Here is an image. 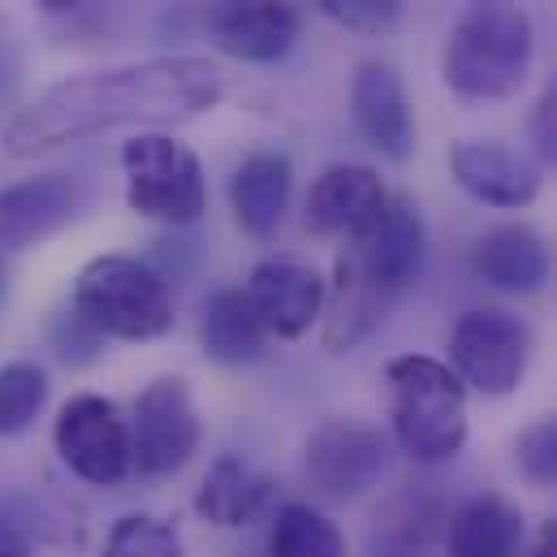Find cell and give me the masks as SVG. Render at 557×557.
<instances>
[{
  "mask_svg": "<svg viewBox=\"0 0 557 557\" xmlns=\"http://www.w3.org/2000/svg\"><path fill=\"white\" fill-rule=\"evenodd\" d=\"M302 467L320 497H368L389 471V436L359 419H324L302 445Z\"/></svg>",
  "mask_w": 557,
  "mask_h": 557,
  "instance_id": "30bf717a",
  "label": "cell"
},
{
  "mask_svg": "<svg viewBox=\"0 0 557 557\" xmlns=\"http://www.w3.org/2000/svg\"><path fill=\"white\" fill-rule=\"evenodd\" d=\"M428 225L411 195H389L385 212L355 238L342 243L333 281L324 294V350H355L389 307L411 289L423 273Z\"/></svg>",
  "mask_w": 557,
  "mask_h": 557,
  "instance_id": "7a4b0ae2",
  "label": "cell"
},
{
  "mask_svg": "<svg viewBox=\"0 0 557 557\" xmlns=\"http://www.w3.org/2000/svg\"><path fill=\"white\" fill-rule=\"evenodd\" d=\"M48 372L30 359H13L0 368V436H22L48 407Z\"/></svg>",
  "mask_w": 557,
  "mask_h": 557,
  "instance_id": "603a6c76",
  "label": "cell"
},
{
  "mask_svg": "<svg viewBox=\"0 0 557 557\" xmlns=\"http://www.w3.org/2000/svg\"><path fill=\"white\" fill-rule=\"evenodd\" d=\"M294 195V164L285 151H251L230 177V212L256 243H273Z\"/></svg>",
  "mask_w": 557,
  "mask_h": 557,
  "instance_id": "ac0fdd59",
  "label": "cell"
},
{
  "mask_svg": "<svg viewBox=\"0 0 557 557\" xmlns=\"http://www.w3.org/2000/svg\"><path fill=\"white\" fill-rule=\"evenodd\" d=\"M104 342H160L173 333L169 281L135 256H96L74 277L70 302Z\"/></svg>",
  "mask_w": 557,
  "mask_h": 557,
  "instance_id": "5b68a950",
  "label": "cell"
},
{
  "mask_svg": "<svg viewBox=\"0 0 557 557\" xmlns=\"http://www.w3.org/2000/svg\"><path fill=\"white\" fill-rule=\"evenodd\" d=\"M449 368L480 398H510L528 381L536 337L523 315L506 307H471L449 329Z\"/></svg>",
  "mask_w": 557,
  "mask_h": 557,
  "instance_id": "52a82bcc",
  "label": "cell"
},
{
  "mask_svg": "<svg viewBox=\"0 0 557 557\" xmlns=\"http://www.w3.org/2000/svg\"><path fill=\"white\" fill-rule=\"evenodd\" d=\"M243 294H247V302L260 315L269 337L298 342L311 333V324H320L329 281L298 260H264L251 269Z\"/></svg>",
  "mask_w": 557,
  "mask_h": 557,
  "instance_id": "5bb4252c",
  "label": "cell"
},
{
  "mask_svg": "<svg viewBox=\"0 0 557 557\" xmlns=\"http://www.w3.org/2000/svg\"><path fill=\"white\" fill-rule=\"evenodd\" d=\"M536 57V30L519 0H471L441 52L445 87L467 104H497L523 91Z\"/></svg>",
  "mask_w": 557,
  "mask_h": 557,
  "instance_id": "3957f363",
  "label": "cell"
},
{
  "mask_svg": "<svg viewBox=\"0 0 557 557\" xmlns=\"http://www.w3.org/2000/svg\"><path fill=\"white\" fill-rule=\"evenodd\" d=\"M83 0H35V9L39 13H70V9H78Z\"/></svg>",
  "mask_w": 557,
  "mask_h": 557,
  "instance_id": "4dcf8cb0",
  "label": "cell"
},
{
  "mask_svg": "<svg viewBox=\"0 0 557 557\" xmlns=\"http://www.w3.org/2000/svg\"><path fill=\"white\" fill-rule=\"evenodd\" d=\"M122 173L126 203L143 221L186 230L208 212L203 160L195 156V147L164 131H139L135 139L122 143Z\"/></svg>",
  "mask_w": 557,
  "mask_h": 557,
  "instance_id": "8992f818",
  "label": "cell"
},
{
  "mask_svg": "<svg viewBox=\"0 0 557 557\" xmlns=\"http://www.w3.org/2000/svg\"><path fill=\"white\" fill-rule=\"evenodd\" d=\"M528 519L506 493L467 497L445 523V557H523Z\"/></svg>",
  "mask_w": 557,
  "mask_h": 557,
  "instance_id": "d6986e66",
  "label": "cell"
},
{
  "mask_svg": "<svg viewBox=\"0 0 557 557\" xmlns=\"http://www.w3.org/2000/svg\"><path fill=\"white\" fill-rule=\"evenodd\" d=\"M0 557H35L30 536L13 519H4V515H0Z\"/></svg>",
  "mask_w": 557,
  "mask_h": 557,
  "instance_id": "f1b7e54d",
  "label": "cell"
},
{
  "mask_svg": "<svg viewBox=\"0 0 557 557\" xmlns=\"http://www.w3.org/2000/svg\"><path fill=\"white\" fill-rule=\"evenodd\" d=\"M350 117L372 151L394 164H407L416 151V113L407 83L389 61H363L350 78Z\"/></svg>",
  "mask_w": 557,
  "mask_h": 557,
  "instance_id": "4fadbf2b",
  "label": "cell"
},
{
  "mask_svg": "<svg viewBox=\"0 0 557 557\" xmlns=\"http://www.w3.org/2000/svg\"><path fill=\"white\" fill-rule=\"evenodd\" d=\"M100 557H186V541L160 515H126L113 523Z\"/></svg>",
  "mask_w": 557,
  "mask_h": 557,
  "instance_id": "cb8c5ba5",
  "label": "cell"
},
{
  "mask_svg": "<svg viewBox=\"0 0 557 557\" xmlns=\"http://www.w3.org/2000/svg\"><path fill=\"white\" fill-rule=\"evenodd\" d=\"M78 212V182L65 173H35L0 186V251H30L61 234Z\"/></svg>",
  "mask_w": 557,
  "mask_h": 557,
  "instance_id": "2e32d148",
  "label": "cell"
},
{
  "mask_svg": "<svg viewBox=\"0 0 557 557\" xmlns=\"http://www.w3.org/2000/svg\"><path fill=\"white\" fill-rule=\"evenodd\" d=\"M449 177L484 208L523 212L541 199L545 173L532 156L497 139H458L449 147Z\"/></svg>",
  "mask_w": 557,
  "mask_h": 557,
  "instance_id": "7c38bea8",
  "label": "cell"
},
{
  "mask_svg": "<svg viewBox=\"0 0 557 557\" xmlns=\"http://www.w3.org/2000/svg\"><path fill=\"white\" fill-rule=\"evenodd\" d=\"M269 557H350L346 532L311 502H285L269 528Z\"/></svg>",
  "mask_w": 557,
  "mask_h": 557,
  "instance_id": "7402d4cb",
  "label": "cell"
},
{
  "mask_svg": "<svg viewBox=\"0 0 557 557\" xmlns=\"http://www.w3.org/2000/svg\"><path fill=\"white\" fill-rule=\"evenodd\" d=\"M225 100V74L208 57H151L52 83L4 126V151L17 160L109 131H164L212 113Z\"/></svg>",
  "mask_w": 557,
  "mask_h": 557,
  "instance_id": "6da1fadb",
  "label": "cell"
},
{
  "mask_svg": "<svg viewBox=\"0 0 557 557\" xmlns=\"http://www.w3.org/2000/svg\"><path fill=\"white\" fill-rule=\"evenodd\" d=\"M48 342H52V355L65 363V368H87L100 359L104 350V337L70 307V311H57V320L48 324Z\"/></svg>",
  "mask_w": 557,
  "mask_h": 557,
  "instance_id": "4316f807",
  "label": "cell"
},
{
  "mask_svg": "<svg viewBox=\"0 0 557 557\" xmlns=\"http://www.w3.org/2000/svg\"><path fill=\"white\" fill-rule=\"evenodd\" d=\"M523 557H557V519L541 523V532L523 545Z\"/></svg>",
  "mask_w": 557,
  "mask_h": 557,
  "instance_id": "f546056e",
  "label": "cell"
},
{
  "mask_svg": "<svg viewBox=\"0 0 557 557\" xmlns=\"http://www.w3.org/2000/svg\"><path fill=\"white\" fill-rule=\"evenodd\" d=\"M471 269L484 285L523 298V294L545 289V281L554 273V256H549V243L541 238V230H532L523 221H506L475 238Z\"/></svg>",
  "mask_w": 557,
  "mask_h": 557,
  "instance_id": "e0dca14e",
  "label": "cell"
},
{
  "mask_svg": "<svg viewBox=\"0 0 557 557\" xmlns=\"http://www.w3.org/2000/svg\"><path fill=\"white\" fill-rule=\"evenodd\" d=\"M269 497H273L269 475H260L238 454H221L195 488V515L221 532H238L264 515Z\"/></svg>",
  "mask_w": 557,
  "mask_h": 557,
  "instance_id": "ffe728a7",
  "label": "cell"
},
{
  "mask_svg": "<svg viewBox=\"0 0 557 557\" xmlns=\"http://www.w3.org/2000/svg\"><path fill=\"white\" fill-rule=\"evenodd\" d=\"M269 333L260 324V315L251 311L247 294L238 285H225V289H212V298L203 302V315H199V346L212 363L221 368H251L269 355Z\"/></svg>",
  "mask_w": 557,
  "mask_h": 557,
  "instance_id": "44dd1931",
  "label": "cell"
},
{
  "mask_svg": "<svg viewBox=\"0 0 557 557\" xmlns=\"http://www.w3.org/2000/svg\"><path fill=\"white\" fill-rule=\"evenodd\" d=\"M208 39L243 65H277L302 35L298 0H208Z\"/></svg>",
  "mask_w": 557,
  "mask_h": 557,
  "instance_id": "8fae6325",
  "label": "cell"
},
{
  "mask_svg": "<svg viewBox=\"0 0 557 557\" xmlns=\"http://www.w3.org/2000/svg\"><path fill=\"white\" fill-rule=\"evenodd\" d=\"M52 445L70 475L91 488H117L135 475L131 454V419L104 394H74L52 423Z\"/></svg>",
  "mask_w": 557,
  "mask_h": 557,
  "instance_id": "ba28073f",
  "label": "cell"
},
{
  "mask_svg": "<svg viewBox=\"0 0 557 557\" xmlns=\"http://www.w3.org/2000/svg\"><path fill=\"white\" fill-rule=\"evenodd\" d=\"M389 385V441L416 467H445L462 454L471 436L467 385L454 376L445 359L398 355L385 363Z\"/></svg>",
  "mask_w": 557,
  "mask_h": 557,
  "instance_id": "277c9868",
  "label": "cell"
},
{
  "mask_svg": "<svg viewBox=\"0 0 557 557\" xmlns=\"http://www.w3.org/2000/svg\"><path fill=\"white\" fill-rule=\"evenodd\" d=\"M199 441H203V423L186 376H156L131 411L135 471L143 480H169L199 454Z\"/></svg>",
  "mask_w": 557,
  "mask_h": 557,
  "instance_id": "9c48e42d",
  "label": "cell"
},
{
  "mask_svg": "<svg viewBox=\"0 0 557 557\" xmlns=\"http://www.w3.org/2000/svg\"><path fill=\"white\" fill-rule=\"evenodd\" d=\"M528 143L541 173H557V74L541 87L532 113H528Z\"/></svg>",
  "mask_w": 557,
  "mask_h": 557,
  "instance_id": "83f0119b",
  "label": "cell"
},
{
  "mask_svg": "<svg viewBox=\"0 0 557 557\" xmlns=\"http://www.w3.org/2000/svg\"><path fill=\"white\" fill-rule=\"evenodd\" d=\"M320 17H329L333 26L363 35V39H381L398 26L403 17V0H307Z\"/></svg>",
  "mask_w": 557,
  "mask_h": 557,
  "instance_id": "484cf974",
  "label": "cell"
},
{
  "mask_svg": "<svg viewBox=\"0 0 557 557\" xmlns=\"http://www.w3.org/2000/svg\"><path fill=\"white\" fill-rule=\"evenodd\" d=\"M515 471L528 488L557 493V416L532 419L515 436Z\"/></svg>",
  "mask_w": 557,
  "mask_h": 557,
  "instance_id": "d4e9b609",
  "label": "cell"
},
{
  "mask_svg": "<svg viewBox=\"0 0 557 557\" xmlns=\"http://www.w3.org/2000/svg\"><path fill=\"white\" fill-rule=\"evenodd\" d=\"M389 203V190L368 164H329L302 203V221L315 238H355L363 234Z\"/></svg>",
  "mask_w": 557,
  "mask_h": 557,
  "instance_id": "9a60e30c",
  "label": "cell"
}]
</instances>
